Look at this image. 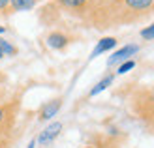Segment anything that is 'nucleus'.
Segmentation results:
<instances>
[{"mask_svg": "<svg viewBox=\"0 0 154 148\" xmlns=\"http://www.w3.org/2000/svg\"><path fill=\"white\" fill-rule=\"evenodd\" d=\"M107 6V10H102V25L134 23L154 11V0H109Z\"/></svg>", "mask_w": 154, "mask_h": 148, "instance_id": "1", "label": "nucleus"}, {"mask_svg": "<svg viewBox=\"0 0 154 148\" xmlns=\"http://www.w3.org/2000/svg\"><path fill=\"white\" fill-rule=\"evenodd\" d=\"M21 103L19 99H6L0 101V141H8L17 126Z\"/></svg>", "mask_w": 154, "mask_h": 148, "instance_id": "2", "label": "nucleus"}, {"mask_svg": "<svg viewBox=\"0 0 154 148\" xmlns=\"http://www.w3.org/2000/svg\"><path fill=\"white\" fill-rule=\"evenodd\" d=\"M134 101V111L139 116V120L149 129H154V88H147L137 92Z\"/></svg>", "mask_w": 154, "mask_h": 148, "instance_id": "3", "label": "nucleus"}, {"mask_svg": "<svg viewBox=\"0 0 154 148\" xmlns=\"http://www.w3.org/2000/svg\"><path fill=\"white\" fill-rule=\"evenodd\" d=\"M62 128H64V124L62 122H49L47 126H45L42 131H40V135L36 137V143L40 144V146H49L51 143H55L57 141V137L62 133Z\"/></svg>", "mask_w": 154, "mask_h": 148, "instance_id": "4", "label": "nucleus"}, {"mask_svg": "<svg viewBox=\"0 0 154 148\" xmlns=\"http://www.w3.org/2000/svg\"><path fill=\"white\" fill-rule=\"evenodd\" d=\"M139 53V45L137 43H128L124 47H120L119 51H115L109 58H107V68H113V66H119L122 62H126L134 56V54Z\"/></svg>", "mask_w": 154, "mask_h": 148, "instance_id": "5", "label": "nucleus"}, {"mask_svg": "<svg viewBox=\"0 0 154 148\" xmlns=\"http://www.w3.org/2000/svg\"><path fill=\"white\" fill-rule=\"evenodd\" d=\"M45 43H47V47L53 49V51H64L68 45L72 43V38L66 32H62V30H53V32H49L47 38H45Z\"/></svg>", "mask_w": 154, "mask_h": 148, "instance_id": "6", "label": "nucleus"}, {"mask_svg": "<svg viewBox=\"0 0 154 148\" xmlns=\"http://www.w3.org/2000/svg\"><path fill=\"white\" fill-rule=\"evenodd\" d=\"M60 109H62V98H55V99L47 101V103H43L42 109L38 111V120H40V122H49V120H53L58 114Z\"/></svg>", "mask_w": 154, "mask_h": 148, "instance_id": "7", "label": "nucleus"}, {"mask_svg": "<svg viewBox=\"0 0 154 148\" xmlns=\"http://www.w3.org/2000/svg\"><path fill=\"white\" fill-rule=\"evenodd\" d=\"M57 6H60L64 11H70V13H81V11H87V8L90 6V0H57Z\"/></svg>", "mask_w": 154, "mask_h": 148, "instance_id": "8", "label": "nucleus"}, {"mask_svg": "<svg viewBox=\"0 0 154 148\" xmlns=\"http://www.w3.org/2000/svg\"><path fill=\"white\" fill-rule=\"evenodd\" d=\"M117 47V38H113V36H107V38H102L98 43H96V47L92 49V53H90V60H94L96 56H100V54H103V53H107V51H111V49H115Z\"/></svg>", "mask_w": 154, "mask_h": 148, "instance_id": "9", "label": "nucleus"}, {"mask_svg": "<svg viewBox=\"0 0 154 148\" xmlns=\"http://www.w3.org/2000/svg\"><path fill=\"white\" fill-rule=\"evenodd\" d=\"M113 83H115V73H107V75H103L102 79H100L94 86L90 88V92H88V98H94V96H98V94H102L103 90H107L109 86H113Z\"/></svg>", "mask_w": 154, "mask_h": 148, "instance_id": "10", "label": "nucleus"}, {"mask_svg": "<svg viewBox=\"0 0 154 148\" xmlns=\"http://www.w3.org/2000/svg\"><path fill=\"white\" fill-rule=\"evenodd\" d=\"M42 0H10V13H19V11H28L40 4Z\"/></svg>", "mask_w": 154, "mask_h": 148, "instance_id": "11", "label": "nucleus"}, {"mask_svg": "<svg viewBox=\"0 0 154 148\" xmlns=\"http://www.w3.org/2000/svg\"><path fill=\"white\" fill-rule=\"evenodd\" d=\"M0 49H2L4 56H10V58H13V56L19 54L17 45H15L13 41H10V40H6V38H0Z\"/></svg>", "mask_w": 154, "mask_h": 148, "instance_id": "12", "label": "nucleus"}, {"mask_svg": "<svg viewBox=\"0 0 154 148\" xmlns=\"http://www.w3.org/2000/svg\"><path fill=\"white\" fill-rule=\"evenodd\" d=\"M135 68V60L134 58H130V60H126V62H122V64H119L117 66V75H124V73H128V71H132V69Z\"/></svg>", "mask_w": 154, "mask_h": 148, "instance_id": "13", "label": "nucleus"}, {"mask_svg": "<svg viewBox=\"0 0 154 148\" xmlns=\"http://www.w3.org/2000/svg\"><path fill=\"white\" fill-rule=\"evenodd\" d=\"M139 36L143 38V40H147V41L154 40V23H150L149 26H145V28H141V32H139Z\"/></svg>", "mask_w": 154, "mask_h": 148, "instance_id": "14", "label": "nucleus"}, {"mask_svg": "<svg viewBox=\"0 0 154 148\" xmlns=\"http://www.w3.org/2000/svg\"><path fill=\"white\" fill-rule=\"evenodd\" d=\"M10 13V0H0V17H6Z\"/></svg>", "mask_w": 154, "mask_h": 148, "instance_id": "15", "label": "nucleus"}, {"mask_svg": "<svg viewBox=\"0 0 154 148\" xmlns=\"http://www.w3.org/2000/svg\"><path fill=\"white\" fill-rule=\"evenodd\" d=\"M6 98H8V90L4 84H0V101H6Z\"/></svg>", "mask_w": 154, "mask_h": 148, "instance_id": "16", "label": "nucleus"}, {"mask_svg": "<svg viewBox=\"0 0 154 148\" xmlns=\"http://www.w3.org/2000/svg\"><path fill=\"white\" fill-rule=\"evenodd\" d=\"M0 148H10V143H8V141H0Z\"/></svg>", "mask_w": 154, "mask_h": 148, "instance_id": "17", "label": "nucleus"}, {"mask_svg": "<svg viewBox=\"0 0 154 148\" xmlns=\"http://www.w3.org/2000/svg\"><path fill=\"white\" fill-rule=\"evenodd\" d=\"M36 144H38V143H36V139H32V141L28 143V146H26V148H36Z\"/></svg>", "mask_w": 154, "mask_h": 148, "instance_id": "18", "label": "nucleus"}, {"mask_svg": "<svg viewBox=\"0 0 154 148\" xmlns=\"http://www.w3.org/2000/svg\"><path fill=\"white\" fill-rule=\"evenodd\" d=\"M6 30H8V26H2V25H0V36L6 34Z\"/></svg>", "mask_w": 154, "mask_h": 148, "instance_id": "19", "label": "nucleus"}, {"mask_svg": "<svg viewBox=\"0 0 154 148\" xmlns=\"http://www.w3.org/2000/svg\"><path fill=\"white\" fill-rule=\"evenodd\" d=\"M4 58V53H2V49H0V60H2Z\"/></svg>", "mask_w": 154, "mask_h": 148, "instance_id": "20", "label": "nucleus"}, {"mask_svg": "<svg viewBox=\"0 0 154 148\" xmlns=\"http://www.w3.org/2000/svg\"><path fill=\"white\" fill-rule=\"evenodd\" d=\"M40 148H43V146H40Z\"/></svg>", "mask_w": 154, "mask_h": 148, "instance_id": "21", "label": "nucleus"}]
</instances>
